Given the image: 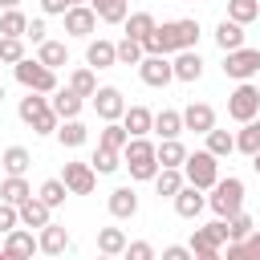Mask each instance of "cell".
Masks as SVG:
<instances>
[{
	"label": "cell",
	"instance_id": "obj_1",
	"mask_svg": "<svg viewBox=\"0 0 260 260\" xmlns=\"http://www.w3.org/2000/svg\"><path fill=\"white\" fill-rule=\"evenodd\" d=\"M122 167H126V171H130V179H138V183L154 179V175H158L154 142H150V138H130V142L122 146Z\"/></svg>",
	"mask_w": 260,
	"mask_h": 260
},
{
	"label": "cell",
	"instance_id": "obj_2",
	"mask_svg": "<svg viewBox=\"0 0 260 260\" xmlns=\"http://www.w3.org/2000/svg\"><path fill=\"white\" fill-rule=\"evenodd\" d=\"M207 207L215 211V219H232L236 211H244V179H236V175L215 179V187L207 195Z\"/></svg>",
	"mask_w": 260,
	"mask_h": 260
},
{
	"label": "cell",
	"instance_id": "obj_3",
	"mask_svg": "<svg viewBox=\"0 0 260 260\" xmlns=\"http://www.w3.org/2000/svg\"><path fill=\"white\" fill-rule=\"evenodd\" d=\"M183 179L191 183V187H199V191H211L215 187V179H219V158L211 154V150H187V158H183Z\"/></svg>",
	"mask_w": 260,
	"mask_h": 260
},
{
	"label": "cell",
	"instance_id": "obj_4",
	"mask_svg": "<svg viewBox=\"0 0 260 260\" xmlns=\"http://www.w3.org/2000/svg\"><path fill=\"white\" fill-rule=\"evenodd\" d=\"M12 73H16V81H20L28 93H53V89H57V73L45 69L37 57H20V61L12 65Z\"/></svg>",
	"mask_w": 260,
	"mask_h": 260
},
{
	"label": "cell",
	"instance_id": "obj_5",
	"mask_svg": "<svg viewBox=\"0 0 260 260\" xmlns=\"http://www.w3.org/2000/svg\"><path fill=\"white\" fill-rule=\"evenodd\" d=\"M228 118L232 122H252V118H260V89L252 85V81H240L232 93H228Z\"/></svg>",
	"mask_w": 260,
	"mask_h": 260
},
{
	"label": "cell",
	"instance_id": "obj_6",
	"mask_svg": "<svg viewBox=\"0 0 260 260\" xmlns=\"http://www.w3.org/2000/svg\"><path fill=\"white\" fill-rule=\"evenodd\" d=\"M256 73H260V49L240 45V49L223 53V77H232V81H252Z\"/></svg>",
	"mask_w": 260,
	"mask_h": 260
},
{
	"label": "cell",
	"instance_id": "obj_7",
	"mask_svg": "<svg viewBox=\"0 0 260 260\" xmlns=\"http://www.w3.org/2000/svg\"><path fill=\"white\" fill-rule=\"evenodd\" d=\"M89 102H93V110H98L102 122H122V114H126V98H122L118 85H98V93Z\"/></svg>",
	"mask_w": 260,
	"mask_h": 260
},
{
	"label": "cell",
	"instance_id": "obj_8",
	"mask_svg": "<svg viewBox=\"0 0 260 260\" xmlns=\"http://www.w3.org/2000/svg\"><path fill=\"white\" fill-rule=\"evenodd\" d=\"M138 77H142V85H150V89H167V85L175 81L171 57H142V61H138Z\"/></svg>",
	"mask_w": 260,
	"mask_h": 260
},
{
	"label": "cell",
	"instance_id": "obj_9",
	"mask_svg": "<svg viewBox=\"0 0 260 260\" xmlns=\"http://www.w3.org/2000/svg\"><path fill=\"white\" fill-rule=\"evenodd\" d=\"M61 183H65V191H69V195H89V191H93V183H98V171H93L89 162H65Z\"/></svg>",
	"mask_w": 260,
	"mask_h": 260
},
{
	"label": "cell",
	"instance_id": "obj_10",
	"mask_svg": "<svg viewBox=\"0 0 260 260\" xmlns=\"http://www.w3.org/2000/svg\"><path fill=\"white\" fill-rule=\"evenodd\" d=\"M65 32L69 37H93V28H98V12L89 8V4H73V8H65Z\"/></svg>",
	"mask_w": 260,
	"mask_h": 260
},
{
	"label": "cell",
	"instance_id": "obj_11",
	"mask_svg": "<svg viewBox=\"0 0 260 260\" xmlns=\"http://www.w3.org/2000/svg\"><path fill=\"white\" fill-rule=\"evenodd\" d=\"M106 207H110L114 219H134L138 215V191L134 187H114L110 199H106Z\"/></svg>",
	"mask_w": 260,
	"mask_h": 260
},
{
	"label": "cell",
	"instance_id": "obj_12",
	"mask_svg": "<svg viewBox=\"0 0 260 260\" xmlns=\"http://www.w3.org/2000/svg\"><path fill=\"white\" fill-rule=\"evenodd\" d=\"M171 203H175V215H183V219H195V215H199V211L207 207V195H203L199 187L183 183V187H179V195H175Z\"/></svg>",
	"mask_w": 260,
	"mask_h": 260
},
{
	"label": "cell",
	"instance_id": "obj_13",
	"mask_svg": "<svg viewBox=\"0 0 260 260\" xmlns=\"http://www.w3.org/2000/svg\"><path fill=\"white\" fill-rule=\"evenodd\" d=\"M65 248H69V232H65L61 223L49 219V223L37 232V252H45V256H61Z\"/></svg>",
	"mask_w": 260,
	"mask_h": 260
},
{
	"label": "cell",
	"instance_id": "obj_14",
	"mask_svg": "<svg viewBox=\"0 0 260 260\" xmlns=\"http://www.w3.org/2000/svg\"><path fill=\"white\" fill-rule=\"evenodd\" d=\"M171 69H175V81H199L203 77V57L195 49H183L171 57Z\"/></svg>",
	"mask_w": 260,
	"mask_h": 260
},
{
	"label": "cell",
	"instance_id": "obj_15",
	"mask_svg": "<svg viewBox=\"0 0 260 260\" xmlns=\"http://www.w3.org/2000/svg\"><path fill=\"white\" fill-rule=\"evenodd\" d=\"M183 114V130H195V134H207L211 126H215V110L207 106V102H191L187 110H179Z\"/></svg>",
	"mask_w": 260,
	"mask_h": 260
},
{
	"label": "cell",
	"instance_id": "obj_16",
	"mask_svg": "<svg viewBox=\"0 0 260 260\" xmlns=\"http://www.w3.org/2000/svg\"><path fill=\"white\" fill-rule=\"evenodd\" d=\"M85 65H89V69H114V65H118L114 41H106V37L89 41V45H85Z\"/></svg>",
	"mask_w": 260,
	"mask_h": 260
},
{
	"label": "cell",
	"instance_id": "obj_17",
	"mask_svg": "<svg viewBox=\"0 0 260 260\" xmlns=\"http://www.w3.org/2000/svg\"><path fill=\"white\" fill-rule=\"evenodd\" d=\"M49 106H53V114L65 122V118H81V106H85V98H81V93H73V89L65 85V89H53Z\"/></svg>",
	"mask_w": 260,
	"mask_h": 260
},
{
	"label": "cell",
	"instance_id": "obj_18",
	"mask_svg": "<svg viewBox=\"0 0 260 260\" xmlns=\"http://www.w3.org/2000/svg\"><path fill=\"white\" fill-rule=\"evenodd\" d=\"M16 215H20V228H37V232H41V228L53 219V207H45L37 195H28V199L16 207Z\"/></svg>",
	"mask_w": 260,
	"mask_h": 260
},
{
	"label": "cell",
	"instance_id": "obj_19",
	"mask_svg": "<svg viewBox=\"0 0 260 260\" xmlns=\"http://www.w3.org/2000/svg\"><path fill=\"white\" fill-rule=\"evenodd\" d=\"M122 126H126V134H130V138H146V134H150V126H154V114H150L146 106H126Z\"/></svg>",
	"mask_w": 260,
	"mask_h": 260
},
{
	"label": "cell",
	"instance_id": "obj_20",
	"mask_svg": "<svg viewBox=\"0 0 260 260\" xmlns=\"http://www.w3.org/2000/svg\"><path fill=\"white\" fill-rule=\"evenodd\" d=\"M0 248H8V252H16V256H24V260H32V252H37V236L28 232V228H12V232H4V244Z\"/></svg>",
	"mask_w": 260,
	"mask_h": 260
},
{
	"label": "cell",
	"instance_id": "obj_21",
	"mask_svg": "<svg viewBox=\"0 0 260 260\" xmlns=\"http://www.w3.org/2000/svg\"><path fill=\"white\" fill-rule=\"evenodd\" d=\"M37 61L57 73L61 65H69V49H65L61 41H41V45H37Z\"/></svg>",
	"mask_w": 260,
	"mask_h": 260
},
{
	"label": "cell",
	"instance_id": "obj_22",
	"mask_svg": "<svg viewBox=\"0 0 260 260\" xmlns=\"http://www.w3.org/2000/svg\"><path fill=\"white\" fill-rule=\"evenodd\" d=\"M28 195H32V187H28V179H24V175H4V183H0V199H4V203L20 207Z\"/></svg>",
	"mask_w": 260,
	"mask_h": 260
},
{
	"label": "cell",
	"instance_id": "obj_23",
	"mask_svg": "<svg viewBox=\"0 0 260 260\" xmlns=\"http://www.w3.org/2000/svg\"><path fill=\"white\" fill-rule=\"evenodd\" d=\"M215 45H219L223 53L240 49V45H244V24H236V20H228V16H223V20L215 24Z\"/></svg>",
	"mask_w": 260,
	"mask_h": 260
},
{
	"label": "cell",
	"instance_id": "obj_24",
	"mask_svg": "<svg viewBox=\"0 0 260 260\" xmlns=\"http://www.w3.org/2000/svg\"><path fill=\"white\" fill-rule=\"evenodd\" d=\"M49 110H53V106H49V98H45V93H28V98H20V106H16L20 122H28V126H32V122H41Z\"/></svg>",
	"mask_w": 260,
	"mask_h": 260
},
{
	"label": "cell",
	"instance_id": "obj_25",
	"mask_svg": "<svg viewBox=\"0 0 260 260\" xmlns=\"http://www.w3.org/2000/svg\"><path fill=\"white\" fill-rule=\"evenodd\" d=\"M183 183H187V179H183L179 167H158V175H154V191H158L162 199H175Z\"/></svg>",
	"mask_w": 260,
	"mask_h": 260
},
{
	"label": "cell",
	"instance_id": "obj_26",
	"mask_svg": "<svg viewBox=\"0 0 260 260\" xmlns=\"http://www.w3.org/2000/svg\"><path fill=\"white\" fill-rule=\"evenodd\" d=\"M89 8H93L98 20H106V24H122V20L130 16V4H126V0H89Z\"/></svg>",
	"mask_w": 260,
	"mask_h": 260
},
{
	"label": "cell",
	"instance_id": "obj_27",
	"mask_svg": "<svg viewBox=\"0 0 260 260\" xmlns=\"http://www.w3.org/2000/svg\"><path fill=\"white\" fill-rule=\"evenodd\" d=\"M122 24H126V37H130V41H138V45H142V41H146V37H150V32H154V24H158V20H154V16H150V12H130V16H126V20H122Z\"/></svg>",
	"mask_w": 260,
	"mask_h": 260
},
{
	"label": "cell",
	"instance_id": "obj_28",
	"mask_svg": "<svg viewBox=\"0 0 260 260\" xmlns=\"http://www.w3.org/2000/svg\"><path fill=\"white\" fill-rule=\"evenodd\" d=\"M150 130H154L158 138H179V134H183V114H179V110H158Z\"/></svg>",
	"mask_w": 260,
	"mask_h": 260
},
{
	"label": "cell",
	"instance_id": "obj_29",
	"mask_svg": "<svg viewBox=\"0 0 260 260\" xmlns=\"http://www.w3.org/2000/svg\"><path fill=\"white\" fill-rule=\"evenodd\" d=\"M85 138H89V130H85V122H81V118H65V122L57 126V142H61V146H69V150H73V146H81Z\"/></svg>",
	"mask_w": 260,
	"mask_h": 260
},
{
	"label": "cell",
	"instance_id": "obj_30",
	"mask_svg": "<svg viewBox=\"0 0 260 260\" xmlns=\"http://www.w3.org/2000/svg\"><path fill=\"white\" fill-rule=\"evenodd\" d=\"M154 158H158V167H183L187 146H183L179 138H162V142L154 146Z\"/></svg>",
	"mask_w": 260,
	"mask_h": 260
},
{
	"label": "cell",
	"instance_id": "obj_31",
	"mask_svg": "<svg viewBox=\"0 0 260 260\" xmlns=\"http://www.w3.org/2000/svg\"><path fill=\"white\" fill-rule=\"evenodd\" d=\"M126 244H130V240H126L122 228H98V252H102V256H122Z\"/></svg>",
	"mask_w": 260,
	"mask_h": 260
},
{
	"label": "cell",
	"instance_id": "obj_32",
	"mask_svg": "<svg viewBox=\"0 0 260 260\" xmlns=\"http://www.w3.org/2000/svg\"><path fill=\"white\" fill-rule=\"evenodd\" d=\"M203 138H207V146H203V150H211L215 158H228V154L236 150V134H232V130H215V126H211Z\"/></svg>",
	"mask_w": 260,
	"mask_h": 260
},
{
	"label": "cell",
	"instance_id": "obj_33",
	"mask_svg": "<svg viewBox=\"0 0 260 260\" xmlns=\"http://www.w3.org/2000/svg\"><path fill=\"white\" fill-rule=\"evenodd\" d=\"M0 167H4V175H24V171L32 167V154H28L24 146H8V150L0 154Z\"/></svg>",
	"mask_w": 260,
	"mask_h": 260
},
{
	"label": "cell",
	"instance_id": "obj_34",
	"mask_svg": "<svg viewBox=\"0 0 260 260\" xmlns=\"http://www.w3.org/2000/svg\"><path fill=\"white\" fill-rule=\"evenodd\" d=\"M69 89H73V93H81V98H93V93H98V73H93L89 65L73 69V73H69Z\"/></svg>",
	"mask_w": 260,
	"mask_h": 260
},
{
	"label": "cell",
	"instance_id": "obj_35",
	"mask_svg": "<svg viewBox=\"0 0 260 260\" xmlns=\"http://www.w3.org/2000/svg\"><path fill=\"white\" fill-rule=\"evenodd\" d=\"M89 167H93L98 175H114V171L122 167V150H110V146H98V150H93V158H89Z\"/></svg>",
	"mask_w": 260,
	"mask_h": 260
},
{
	"label": "cell",
	"instance_id": "obj_36",
	"mask_svg": "<svg viewBox=\"0 0 260 260\" xmlns=\"http://www.w3.org/2000/svg\"><path fill=\"white\" fill-rule=\"evenodd\" d=\"M256 16H260V0H228V20L252 24Z\"/></svg>",
	"mask_w": 260,
	"mask_h": 260
},
{
	"label": "cell",
	"instance_id": "obj_37",
	"mask_svg": "<svg viewBox=\"0 0 260 260\" xmlns=\"http://www.w3.org/2000/svg\"><path fill=\"white\" fill-rule=\"evenodd\" d=\"M236 150H244L248 158L260 150V118H252V122H244V130L236 134Z\"/></svg>",
	"mask_w": 260,
	"mask_h": 260
},
{
	"label": "cell",
	"instance_id": "obj_38",
	"mask_svg": "<svg viewBox=\"0 0 260 260\" xmlns=\"http://www.w3.org/2000/svg\"><path fill=\"white\" fill-rule=\"evenodd\" d=\"M24 28H28V16L20 8L0 12V37H24Z\"/></svg>",
	"mask_w": 260,
	"mask_h": 260
},
{
	"label": "cell",
	"instance_id": "obj_39",
	"mask_svg": "<svg viewBox=\"0 0 260 260\" xmlns=\"http://www.w3.org/2000/svg\"><path fill=\"white\" fill-rule=\"evenodd\" d=\"M130 142V134H126V126L122 122H106L102 126V134H98V146H110V150H122Z\"/></svg>",
	"mask_w": 260,
	"mask_h": 260
},
{
	"label": "cell",
	"instance_id": "obj_40",
	"mask_svg": "<svg viewBox=\"0 0 260 260\" xmlns=\"http://www.w3.org/2000/svg\"><path fill=\"white\" fill-rule=\"evenodd\" d=\"M65 195H69V191H65V183H61V179H45V183L37 187V199H41L45 207H61V203H65Z\"/></svg>",
	"mask_w": 260,
	"mask_h": 260
},
{
	"label": "cell",
	"instance_id": "obj_41",
	"mask_svg": "<svg viewBox=\"0 0 260 260\" xmlns=\"http://www.w3.org/2000/svg\"><path fill=\"white\" fill-rule=\"evenodd\" d=\"M175 24H179V53H183V49H195V45H199V32H203L199 20H195V16H183V20H175Z\"/></svg>",
	"mask_w": 260,
	"mask_h": 260
},
{
	"label": "cell",
	"instance_id": "obj_42",
	"mask_svg": "<svg viewBox=\"0 0 260 260\" xmlns=\"http://www.w3.org/2000/svg\"><path fill=\"white\" fill-rule=\"evenodd\" d=\"M114 53H118V65H138L146 53H142V45L138 41H130V37H122L118 45H114Z\"/></svg>",
	"mask_w": 260,
	"mask_h": 260
},
{
	"label": "cell",
	"instance_id": "obj_43",
	"mask_svg": "<svg viewBox=\"0 0 260 260\" xmlns=\"http://www.w3.org/2000/svg\"><path fill=\"white\" fill-rule=\"evenodd\" d=\"M252 228H256V219H252L248 211H236V215L228 219V240H248Z\"/></svg>",
	"mask_w": 260,
	"mask_h": 260
},
{
	"label": "cell",
	"instance_id": "obj_44",
	"mask_svg": "<svg viewBox=\"0 0 260 260\" xmlns=\"http://www.w3.org/2000/svg\"><path fill=\"white\" fill-rule=\"evenodd\" d=\"M24 57V37H0V65H16Z\"/></svg>",
	"mask_w": 260,
	"mask_h": 260
},
{
	"label": "cell",
	"instance_id": "obj_45",
	"mask_svg": "<svg viewBox=\"0 0 260 260\" xmlns=\"http://www.w3.org/2000/svg\"><path fill=\"white\" fill-rule=\"evenodd\" d=\"M122 260H154V248L146 240H134V244L122 248Z\"/></svg>",
	"mask_w": 260,
	"mask_h": 260
},
{
	"label": "cell",
	"instance_id": "obj_46",
	"mask_svg": "<svg viewBox=\"0 0 260 260\" xmlns=\"http://www.w3.org/2000/svg\"><path fill=\"white\" fill-rule=\"evenodd\" d=\"M203 232H207L211 248H223V244H228V219H211V223H207Z\"/></svg>",
	"mask_w": 260,
	"mask_h": 260
},
{
	"label": "cell",
	"instance_id": "obj_47",
	"mask_svg": "<svg viewBox=\"0 0 260 260\" xmlns=\"http://www.w3.org/2000/svg\"><path fill=\"white\" fill-rule=\"evenodd\" d=\"M24 37H28L32 45L49 41V24H45V16H32V20H28V28H24Z\"/></svg>",
	"mask_w": 260,
	"mask_h": 260
},
{
	"label": "cell",
	"instance_id": "obj_48",
	"mask_svg": "<svg viewBox=\"0 0 260 260\" xmlns=\"http://www.w3.org/2000/svg\"><path fill=\"white\" fill-rule=\"evenodd\" d=\"M154 260H195V252H191L187 244H167L162 256H154Z\"/></svg>",
	"mask_w": 260,
	"mask_h": 260
},
{
	"label": "cell",
	"instance_id": "obj_49",
	"mask_svg": "<svg viewBox=\"0 0 260 260\" xmlns=\"http://www.w3.org/2000/svg\"><path fill=\"white\" fill-rule=\"evenodd\" d=\"M16 223H20V215H16V207H12V203H4V199H0V232H12V228H16Z\"/></svg>",
	"mask_w": 260,
	"mask_h": 260
},
{
	"label": "cell",
	"instance_id": "obj_50",
	"mask_svg": "<svg viewBox=\"0 0 260 260\" xmlns=\"http://www.w3.org/2000/svg\"><path fill=\"white\" fill-rule=\"evenodd\" d=\"M223 260H252V256H248L244 240H228V252H223Z\"/></svg>",
	"mask_w": 260,
	"mask_h": 260
},
{
	"label": "cell",
	"instance_id": "obj_51",
	"mask_svg": "<svg viewBox=\"0 0 260 260\" xmlns=\"http://www.w3.org/2000/svg\"><path fill=\"white\" fill-rule=\"evenodd\" d=\"M65 8H69L65 0H41V12L45 16H65Z\"/></svg>",
	"mask_w": 260,
	"mask_h": 260
},
{
	"label": "cell",
	"instance_id": "obj_52",
	"mask_svg": "<svg viewBox=\"0 0 260 260\" xmlns=\"http://www.w3.org/2000/svg\"><path fill=\"white\" fill-rule=\"evenodd\" d=\"M244 248H248V256H252V260H260V228H252V236L244 240Z\"/></svg>",
	"mask_w": 260,
	"mask_h": 260
},
{
	"label": "cell",
	"instance_id": "obj_53",
	"mask_svg": "<svg viewBox=\"0 0 260 260\" xmlns=\"http://www.w3.org/2000/svg\"><path fill=\"white\" fill-rule=\"evenodd\" d=\"M195 260H223V252L219 248H203V252H195Z\"/></svg>",
	"mask_w": 260,
	"mask_h": 260
},
{
	"label": "cell",
	"instance_id": "obj_54",
	"mask_svg": "<svg viewBox=\"0 0 260 260\" xmlns=\"http://www.w3.org/2000/svg\"><path fill=\"white\" fill-rule=\"evenodd\" d=\"M0 260H24V256H16V252H8V248H0Z\"/></svg>",
	"mask_w": 260,
	"mask_h": 260
},
{
	"label": "cell",
	"instance_id": "obj_55",
	"mask_svg": "<svg viewBox=\"0 0 260 260\" xmlns=\"http://www.w3.org/2000/svg\"><path fill=\"white\" fill-rule=\"evenodd\" d=\"M20 0H0V12H8V8H16Z\"/></svg>",
	"mask_w": 260,
	"mask_h": 260
},
{
	"label": "cell",
	"instance_id": "obj_56",
	"mask_svg": "<svg viewBox=\"0 0 260 260\" xmlns=\"http://www.w3.org/2000/svg\"><path fill=\"white\" fill-rule=\"evenodd\" d=\"M252 171H256V175H260V150H256V154H252Z\"/></svg>",
	"mask_w": 260,
	"mask_h": 260
},
{
	"label": "cell",
	"instance_id": "obj_57",
	"mask_svg": "<svg viewBox=\"0 0 260 260\" xmlns=\"http://www.w3.org/2000/svg\"><path fill=\"white\" fill-rule=\"evenodd\" d=\"M65 4H69V8H73V4H89V0H65Z\"/></svg>",
	"mask_w": 260,
	"mask_h": 260
},
{
	"label": "cell",
	"instance_id": "obj_58",
	"mask_svg": "<svg viewBox=\"0 0 260 260\" xmlns=\"http://www.w3.org/2000/svg\"><path fill=\"white\" fill-rule=\"evenodd\" d=\"M93 260H114V256H102V252H98V256H93Z\"/></svg>",
	"mask_w": 260,
	"mask_h": 260
},
{
	"label": "cell",
	"instance_id": "obj_59",
	"mask_svg": "<svg viewBox=\"0 0 260 260\" xmlns=\"http://www.w3.org/2000/svg\"><path fill=\"white\" fill-rule=\"evenodd\" d=\"M0 102H4V85H0Z\"/></svg>",
	"mask_w": 260,
	"mask_h": 260
}]
</instances>
